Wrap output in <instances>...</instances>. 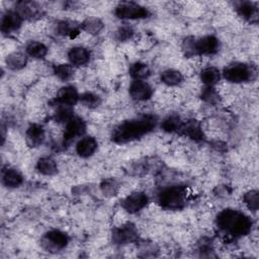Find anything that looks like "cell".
I'll return each instance as SVG.
<instances>
[{"label": "cell", "instance_id": "obj_11", "mask_svg": "<svg viewBox=\"0 0 259 259\" xmlns=\"http://www.w3.org/2000/svg\"><path fill=\"white\" fill-rule=\"evenodd\" d=\"M68 242H69L68 236L59 230H52L48 232L44 237V244L49 249H54V250L63 249L67 246Z\"/></svg>", "mask_w": 259, "mask_h": 259}, {"label": "cell", "instance_id": "obj_12", "mask_svg": "<svg viewBox=\"0 0 259 259\" xmlns=\"http://www.w3.org/2000/svg\"><path fill=\"white\" fill-rule=\"evenodd\" d=\"M15 11L22 17V19H33L41 14L42 9L36 2L20 1L16 3Z\"/></svg>", "mask_w": 259, "mask_h": 259}, {"label": "cell", "instance_id": "obj_13", "mask_svg": "<svg viewBox=\"0 0 259 259\" xmlns=\"http://www.w3.org/2000/svg\"><path fill=\"white\" fill-rule=\"evenodd\" d=\"M22 21V17L15 10L7 11L3 14L1 19V31L4 34L14 32L21 26Z\"/></svg>", "mask_w": 259, "mask_h": 259}, {"label": "cell", "instance_id": "obj_25", "mask_svg": "<svg viewBox=\"0 0 259 259\" xmlns=\"http://www.w3.org/2000/svg\"><path fill=\"white\" fill-rule=\"evenodd\" d=\"M130 74L134 80H146L151 75V70L147 64L139 62L131 67Z\"/></svg>", "mask_w": 259, "mask_h": 259}, {"label": "cell", "instance_id": "obj_33", "mask_svg": "<svg viewBox=\"0 0 259 259\" xmlns=\"http://www.w3.org/2000/svg\"><path fill=\"white\" fill-rule=\"evenodd\" d=\"M244 202L251 210H257L258 208V192L251 190L244 195Z\"/></svg>", "mask_w": 259, "mask_h": 259}, {"label": "cell", "instance_id": "obj_18", "mask_svg": "<svg viewBox=\"0 0 259 259\" xmlns=\"http://www.w3.org/2000/svg\"><path fill=\"white\" fill-rule=\"evenodd\" d=\"M237 12L240 16H242L244 19L251 21V22H257L258 20V8L257 4L253 2H239L236 6Z\"/></svg>", "mask_w": 259, "mask_h": 259}, {"label": "cell", "instance_id": "obj_2", "mask_svg": "<svg viewBox=\"0 0 259 259\" xmlns=\"http://www.w3.org/2000/svg\"><path fill=\"white\" fill-rule=\"evenodd\" d=\"M218 226L234 237H242L250 233L252 222L245 213L236 209H224L217 219Z\"/></svg>", "mask_w": 259, "mask_h": 259}, {"label": "cell", "instance_id": "obj_4", "mask_svg": "<svg viewBox=\"0 0 259 259\" xmlns=\"http://www.w3.org/2000/svg\"><path fill=\"white\" fill-rule=\"evenodd\" d=\"M186 201V189L182 186H171L159 194V203L167 209L181 208Z\"/></svg>", "mask_w": 259, "mask_h": 259}, {"label": "cell", "instance_id": "obj_5", "mask_svg": "<svg viewBox=\"0 0 259 259\" xmlns=\"http://www.w3.org/2000/svg\"><path fill=\"white\" fill-rule=\"evenodd\" d=\"M114 14L120 19H142L150 15L149 10L132 1H122L114 9Z\"/></svg>", "mask_w": 259, "mask_h": 259}, {"label": "cell", "instance_id": "obj_15", "mask_svg": "<svg viewBox=\"0 0 259 259\" xmlns=\"http://www.w3.org/2000/svg\"><path fill=\"white\" fill-rule=\"evenodd\" d=\"M68 60L72 66L80 67L86 65L90 60L89 51L81 46L73 47L68 52Z\"/></svg>", "mask_w": 259, "mask_h": 259}, {"label": "cell", "instance_id": "obj_34", "mask_svg": "<svg viewBox=\"0 0 259 259\" xmlns=\"http://www.w3.org/2000/svg\"><path fill=\"white\" fill-rule=\"evenodd\" d=\"M218 97H219V95H218V93H217V91L214 90L213 87H208V86H206V87L204 88V90L202 91V98H203L205 101L209 102V103L215 102V101L218 100Z\"/></svg>", "mask_w": 259, "mask_h": 259}, {"label": "cell", "instance_id": "obj_23", "mask_svg": "<svg viewBox=\"0 0 259 259\" xmlns=\"http://www.w3.org/2000/svg\"><path fill=\"white\" fill-rule=\"evenodd\" d=\"M26 56L34 58V59H41L48 53V48L39 41H30L25 48Z\"/></svg>", "mask_w": 259, "mask_h": 259}, {"label": "cell", "instance_id": "obj_6", "mask_svg": "<svg viewBox=\"0 0 259 259\" xmlns=\"http://www.w3.org/2000/svg\"><path fill=\"white\" fill-rule=\"evenodd\" d=\"M224 78L232 83H242L252 78V68L243 63H234L227 66L223 71Z\"/></svg>", "mask_w": 259, "mask_h": 259}, {"label": "cell", "instance_id": "obj_35", "mask_svg": "<svg viewBox=\"0 0 259 259\" xmlns=\"http://www.w3.org/2000/svg\"><path fill=\"white\" fill-rule=\"evenodd\" d=\"M133 29H132V27H130V26H122V27H120L119 29H118V31H117V36H118V38L119 39H127V38H130L131 36H132V34H133Z\"/></svg>", "mask_w": 259, "mask_h": 259}, {"label": "cell", "instance_id": "obj_1", "mask_svg": "<svg viewBox=\"0 0 259 259\" xmlns=\"http://www.w3.org/2000/svg\"><path fill=\"white\" fill-rule=\"evenodd\" d=\"M157 118L153 114H145L119 123L112 132V141L124 144L140 139L150 133L156 125Z\"/></svg>", "mask_w": 259, "mask_h": 259}, {"label": "cell", "instance_id": "obj_24", "mask_svg": "<svg viewBox=\"0 0 259 259\" xmlns=\"http://www.w3.org/2000/svg\"><path fill=\"white\" fill-rule=\"evenodd\" d=\"M182 74L174 69H167L161 74V81L168 86H175L182 82Z\"/></svg>", "mask_w": 259, "mask_h": 259}, {"label": "cell", "instance_id": "obj_3", "mask_svg": "<svg viewBox=\"0 0 259 259\" xmlns=\"http://www.w3.org/2000/svg\"><path fill=\"white\" fill-rule=\"evenodd\" d=\"M219 39L213 35H205L198 39H185L183 49L187 55H212L219 51Z\"/></svg>", "mask_w": 259, "mask_h": 259}, {"label": "cell", "instance_id": "obj_8", "mask_svg": "<svg viewBox=\"0 0 259 259\" xmlns=\"http://www.w3.org/2000/svg\"><path fill=\"white\" fill-rule=\"evenodd\" d=\"M130 96L136 101H146L151 98L153 88L146 80H134L130 85Z\"/></svg>", "mask_w": 259, "mask_h": 259}, {"label": "cell", "instance_id": "obj_20", "mask_svg": "<svg viewBox=\"0 0 259 259\" xmlns=\"http://www.w3.org/2000/svg\"><path fill=\"white\" fill-rule=\"evenodd\" d=\"M222 73L215 67H206L200 73V80L208 87H213L221 80Z\"/></svg>", "mask_w": 259, "mask_h": 259}, {"label": "cell", "instance_id": "obj_17", "mask_svg": "<svg viewBox=\"0 0 259 259\" xmlns=\"http://www.w3.org/2000/svg\"><path fill=\"white\" fill-rule=\"evenodd\" d=\"M26 143L30 147L40 146L45 140V130L40 124H30L25 133Z\"/></svg>", "mask_w": 259, "mask_h": 259}, {"label": "cell", "instance_id": "obj_32", "mask_svg": "<svg viewBox=\"0 0 259 259\" xmlns=\"http://www.w3.org/2000/svg\"><path fill=\"white\" fill-rule=\"evenodd\" d=\"M80 101L84 106L93 108V107L98 106V104L100 103V98H99V96H97L94 93L86 92V93H83L82 95H80Z\"/></svg>", "mask_w": 259, "mask_h": 259}, {"label": "cell", "instance_id": "obj_22", "mask_svg": "<svg viewBox=\"0 0 259 259\" xmlns=\"http://www.w3.org/2000/svg\"><path fill=\"white\" fill-rule=\"evenodd\" d=\"M27 62L26 55L19 53V52H13L9 54L6 58V65L11 70H19L22 69Z\"/></svg>", "mask_w": 259, "mask_h": 259}, {"label": "cell", "instance_id": "obj_19", "mask_svg": "<svg viewBox=\"0 0 259 259\" xmlns=\"http://www.w3.org/2000/svg\"><path fill=\"white\" fill-rule=\"evenodd\" d=\"M23 176L22 174L14 169V168H7L2 172V183L9 188H15L22 184Z\"/></svg>", "mask_w": 259, "mask_h": 259}, {"label": "cell", "instance_id": "obj_10", "mask_svg": "<svg viewBox=\"0 0 259 259\" xmlns=\"http://www.w3.org/2000/svg\"><path fill=\"white\" fill-rule=\"evenodd\" d=\"M148 201H149V198L144 192H134L127 195L122 200L121 205L126 211L131 213H135L143 209L147 205Z\"/></svg>", "mask_w": 259, "mask_h": 259}, {"label": "cell", "instance_id": "obj_28", "mask_svg": "<svg viewBox=\"0 0 259 259\" xmlns=\"http://www.w3.org/2000/svg\"><path fill=\"white\" fill-rule=\"evenodd\" d=\"M182 121L180 120V118L176 115H171V116H168L166 117L161 126L162 128L165 131V132H168V133H174V132H178L181 130L182 127Z\"/></svg>", "mask_w": 259, "mask_h": 259}, {"label": "cell", "instance_id": "obj_29", "mask_svg": "<svg viewBox=\"0 0 259 259\" xmlns=\"http://www.w3.org/2000/svg\"><path fill=\"white\" fill-rule=\"evenodd\" d=\"M54 73L59 79L67 81L73 77L74 68L71 64H60L54 68Z\"/></svg>", "mask_w": 259, "mask_h": 259}, {"label": "cell", "instance_id": "obj_16", "mask_svg": "<svg viewBox=\"0 0 259 259\" xmlns=\"http://www.w3.org/2000/svg\"><path fill=\"white\" fill-rule=\"evenodd\" d=\"M97 141L93 137H82L76 144V152L82 158L92 156L97 150Z\"/></svg>", "mask_w": 259, "mask_h": 259}, {"label": "cell", "instance_id": "obj_27", "mask_svg": "<svg viewBox=\"0 0 259 259\" xmlns=\"http://www.w3.org/2000/svg\"><path fill=\"white\" fill-rule=\"evenodd\" d=\"M57 31H58V33H60L62 35L74 36V34L79 33V27L74 22L63 20L58 23Z\"/></svg>", "mask_w": 259, "mask_h": 259}, {"label": "cell", "instance_id": "obj_21", "mask_svg": "<svg viewBox=\"0 0 259 259\" xmlns=\"http://www.w3.org/2000/svg\"><path fill=\"white\" fill-rule=\"evenodd\" d=\"M36 169L39 173L47 176H51L57 173L58 166L56 161L51 157H42L37 161Z\"/></svg>", "mask_w": 259, "mask_h": 259}, {"label": "cell", "instance_id": "obj_14", "mask_svg": "<svg viewBox=\"0 0 259 259\" xmlns=\"http://www.w3.org/2000/svg\"><path fill=\"white\" fill-rule=\"evenodd\" d=\"M56 100L60 105L71 107L80 100V95L75 87L67 85L58 91Z\"/></svg>", "mask_w": 259, "mask_h": 259}, {"label": "cell", "instance_id": "obj_30", "mask_svg": "<svg viewBox=\"0 0 259 259\" xmlns=\"http://www.w3.org/2000/svg\"><path fill=\"white\" fill-rule=\"evenodd\" d=\"M180 131H182L185 135H187L189 138L194 140H199L202 138V133L200 131V127L194 122L182 124V127Z\"/></svg>", "mask_w": 259, "mask_h": 259}, {"label": "cell", "instance_id": "obj_9", "mask_svg": "<svg viewBox=\"0 0 259 259\" xmlns=\"http://www.w3.org/2000/svg\"><path fill=\"white\" fill-rule=\"evenodd\" d=\"M138 239V232L134 225L124 224L113 230L112 240L115 244H128Z\"/></svg>", "mask_w": 259, "mask_h": 259}, {"label": "cell", "instance_id": "obj_26", "mask_svg": "<svg viewBox=\"0 0 259 259\" xmlns=\"http://www.w3.org/2000/svg\"><path fill=\"white\" fill-rule=\"evenodd\" d=\"M81 28L90 34H97L103 28V23L99 18L89 17L82 22Z\"/></svg>", "mask_w": 259, "mask_h": 259}, {"label": "cell", "instance_id": "obj_7", "mask_svg": "<svg viewBox=\"0 0 259 259\" xmlns=\"http://www.w3.org/2000/svg\"><path fill=\"white\" fill-rule=\"evenodd\" d=\"M86 131V124L85 121L80 117L73 116L70 120L66 122L64 137H63V143L64 145L71 144L75 139L83 137L84 133Z\"/></svg>", "mask_w": 259, "mask_h": 259}, {"label": "cell", "instance_id": "obj_31", "mask_svg": "<svg viewBox=\"0 0 259 259\" xmlns=\"http://www.w3.org/2000/svg\"><path fill=\"white\" fill-rule=\"evenodd\" d=\"M101 191L106 196H114L118 191V184L113 179H106L100 185Z\"/></svg>", "mask_w": 259, "mask_h": 259}]
</instances>
